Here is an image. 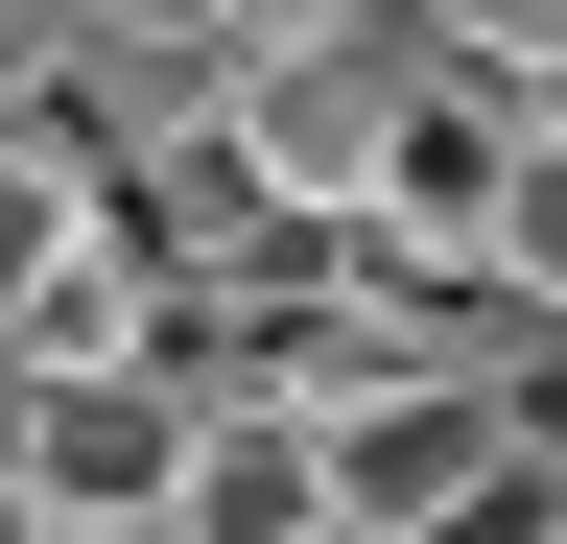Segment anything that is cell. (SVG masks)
<instances>
[{
    "mask_svg": "<svg viewBox=\"0 0 567 544\" xmlns=\"http://www.w3.org/2000/svg\"><path fill=\"white\" fill-rule=\"evenodd\" d=\"M520 119H567V48H544V72H520Z\"/></svg>",
    "mask_w": 567,
    "mask_h": 544,
    "instance_id": "8",
    "label": "cell"
},
{
    "mask_svg": "<svg viewBox=\"0 0 567 544\" xmlns=\"http://www.w3.org/2000/svg\"><path fill=\"white\" fill-rule=\"evenodd\" d=\"M71 237H95V143H71V95H0V331Z\"/></svg>",
    "mask_w": 567,
    "mask_h": 544,
    "instance_id": "4",
    "label": "cell"
},
{
    "mask_svg": "<svg viewBox=\"0 0 567 544\" xmlns=\"http://www.w3.org/2000/svg\"><path fill=\"white\" fill-rule=\"evenodd\" d=\"M496 308H567V119H520L496 143V260H473Z\"/></svg>",
    "mask_w": 567,
    "mask_h": 544,
    "instance_id": "5",
    "label": "cell"
},
{
    "mask_svg": "<svg viewBox=\"0 0 567 544\" xmlns=\"http://www.w3.org/2000/svg\"><path fill=\"white\" fill-rule=\"evenodd\" d=\"M95 72H237V0H48Z\"/></svg>",
    "mask_w": 567,
    "mask_h": 544,
    "instance_id": "6",
    "label": "cell"
},
{
    "mask_svg": "<svg viewBox=\"0 0 567 544\" xmlns=\"http://www.w3.org/2000/svg\"><path fill=\"white\" fill-rule=\"evenodd\" d=\"M0 497H24V331H0Z\"/></svg>",
    "mask_w": 567,
    "mask_h": 544,
    "instance_id": "7",
    "label": "cell"
},
{
    "mask_svg": "<svg viewBox=\"0 0 567 544\" xmlns=\"http://www.w3.org/2000/svg\"><path fill=\"white\" fill-rule=\"evenodd\" d=\"M425 72H450V48H425L402 0H331V24H260L237 72H213V143H237V166L284 189V214H354V189L402 166Z\"/></svg>",
    "mask_w": 567,
    "mask_h": 544,
    "instance_id": "1",
    "label": "cell"
},
{
    "mask_svg": "<svg viewBox=\"0 0 567 544\" xmlns=\"http://www.w3.org/2000/svg\"><path fill=\"white\" fill-rule=\"evenodd\" d=\"M308 427H331V544H425V521H496V497H520V427H496L473 331H450V356H379L354 402H308Z\"/></svg>",
    "mask_w": 567,
    "mask_h": 544,
    "instance_id": "3",
    "label": "cell"
},
{
    "mask_svg": "<svg viewBox=\"0 0 567 544\" xmlns=\"http://www.w3.org/2000/svg\"><path fill=\"white\" fill-rule=\"evenodd\" d=\"M189 356H166V331H142V356H24V497H0V521H24V544H166L189 521Z\"/></svg>",
    "mask_w": 567,
    "mask_h": 544,
    "instance_id": "2",
    "label": "cell"
}]
</instances>
